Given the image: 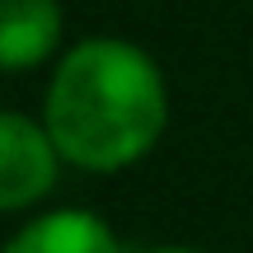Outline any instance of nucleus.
Wrapping results in <instances>:
<instances>
[{
  "mask_svg": "<svg viewBox=\"0 0 253 253\" xmlns=\"http://www.w3.org/2000/svg\"><path fill=\"white\" fill-rule=\"evenodd\" d=\"M38 118L71 169L94 178L126 173L169 131V80L141 42L89 33L52 66Z\"/></svg>",
  "mask_w": 253,
  "mask_h": 253,
  "instance_id": "f257e3e1",
  "label": "nucleus"
},
{
  "mask_svg": "<svg viewBox=\"0 0 253 253\" xmlns=\"http://www.w3.org/2000/svg\"><path fill=\"white\" fill-rule=\"evenodd\" d=\"M61 150L42 118L24 108L0 113V211L5 216H33L61 183Z\"/></svg>",
  "mask_w": 253,
  "mask_h": 253,
  "instance_id": "f03ea898",
  "label": "nucleus"
},
{
  "mask_svg": "<svg viewBox=\"0 0 253 253\" xmlns=\"http://www.w3.org/2000/svg\"><path fill=\"white\" fill-rule=\"evenodd\" d=\"M5 253H126V249L99 211L52 207L19 220L5 239Z\"/></svg>",
  "mask_w": 253,
  "mask_h": 253,
  "instance_id": "20e7f679",
  "label": "nucleus"
},
{
  "mask_svg": "<svg viewBox=\"0 0 253 253\" xmlns=\"http://www.w3.org/2000/svg\"><path fill=\"white\" fill-rule=\"evenodd\" d=\"M136 253H207V249H192V244H150V249H136Z\"/></svg>",
  "mask_w": 253,
  "mask_h": 253,
  "instance_id": "39448f33",
  "label": "nucleus"
},
{
  "mask_svg": "<svg viewBox=\"0 0 253 253\" xmlns=\"http://www.w3.org/2000/svg\"><path fill=\"white\" fill-rule=\"evenodd\" d=\"M66 9L61 0H0V66L9 75L61 61L66 52Z\"/></svg>",
  "mask_w": 253,
  "mask_h": 253,
  "instance_id": "7ed1b4c3",
  "label": "nucleus"
}]
</instances>
